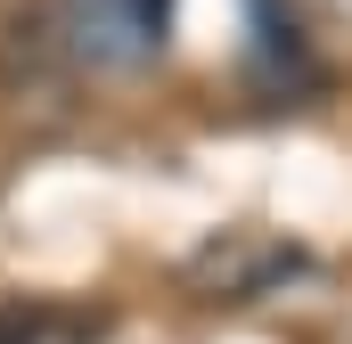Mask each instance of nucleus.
<instances>
[{
  "label": "nucleus",
  "mask_w": 352,
  "mask_h": 344,
  "mask_svg": "<svg viewBox=\"0 0 352 344\" xmlns=\"http://www.w3.org/2000/svg\"><path fill=\"white\" fill-rule=\"evenodd\" d=\"M173 0H74V41L107 66H140L164 50Z\"/></svg>",
  "instance_id": "obj_1"
},
{
  "label": "nucleus",
  "mask_w": 352,
  "mask_h": 344,
  "mask_svg": "<svg viewBox=\"0 0 352 344\" xmlns=\"http://www.w3.org/2000/svg\"><path fill=\"white\" fill-rule=\"evenodd\" d=\"M98 312H58V303H8L0 344H98Z\"/></svg>",
  "instance_id": "obj_2"
}]
</instances>
